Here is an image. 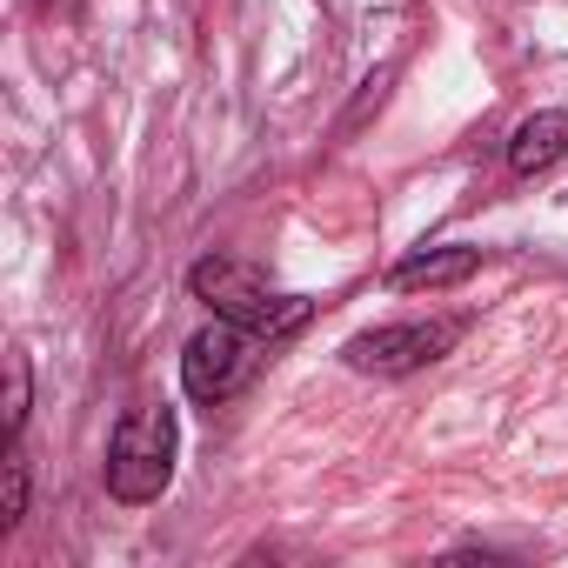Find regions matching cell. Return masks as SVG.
I'll list each match as a JSON object with an SVG mask.
<instances>
[{
    "mask_svg": "<svg viewBox=\"0 0 568 568\" xmlns=\"http://www.w3.org/2000/svg\"><path fill=\"white\" fill-rule=\"evenodd\" d=\"M561 154H568V114H555V108L528 114L515 128V141H508V168L515 174H548Z\"/></svg>",
    "mask_w": 568,
    "mask_h": 568,
    "instance_id": "obj_5",
    "label": "cell"
},
{
    "mask_svg": "<svg viewBox=\"0 0 568 568\" xmlns=\"http://www.w3.org/2000/svg\"><path fill=\"white\" fill-rule=\"evenodd\" d=\"M261 355H267L261 335H247V328H234V322L214 315V328H201V335L181 348V388H187L201 408H221V402H234V395L254 382Z\"/></svg>",
    "mask_w": 568,
    "mask_h": 568,
    "instance_id": "obj_3",
    "label": "cell"
},
{
    "mask_svg": "<svg viewBox=\"0 0 568 568\" xmlns=\"http://www.w3.org/2000/svg\"><path fill=\"white\" fill-rule=\"evenodd\" d=\"M28 515V455H21V435L0 455V535H14Z\"/></svg>",
    "mask_w": 568,
    "mask_h": 568,
    "instance_id": "obj_7",
    "label": "cell"
},
{
    "mask_svg": "<svg viewBox=\"0 0 568 568\" xmlns=\"http://www.w3.org/2000/svg\"><path fill=\"white\" fill-rule=\"evenodd\" d=\"M187 288H194V302H207L221 322H234V328H247V335H261V342H288V335L315 315V302L274 288L261 267H247V261H234V254L194 261Z\"/></svg>",
    "mask_w": 568,
    "mask_h": 568,
    "instance_id": "obj_1",
    "label": "cell"
},
{
    "mask_svg": "<svg viewBox=\"0 0 568 568\" xmlns=\"http://www.w3.org/2000/svg\"><path fill=\"white\" fill-rule=\"evenodd\" d=\"M21 422H28V355L14 348L8 355V442L21 435Z\"/></svg>",
    "mask_w": 568,
    "mask_h": 568,
    "instance_id": "obj_8",
    "label": "cell"
},
{
    "mask_svg": "<svg viewBox=\"0 0 568 568\" xmlns=\"http://www.w3.org/2000/svg\"><path fill=\"white\" fill-rule=\"evenodd\" d=\"M174 448H181V422H174L168 402L128 408L114 442H108V495L128 501V508L161 501L168 481H174Z\"/></svg>",
    "mask_w": 568,
    "mask_h": 568,
    "instance_id": "obj_2",
    "label": "cell"
},
{
    "mask_svg": "<svg viewBox=\"0 0 568 568\" xmlns=\"http://www.w3.org/2000/svg\"><path fill=\"white\" fill-rule=\"evenodd\" d=\"M481 267V247H428V254H408V261H395V288L408 295V288H462V281Z\"/></svg>",
    "mask_w": 568,
    "mask_h": 568,
    "instance_id": "obj_6",
    "label": "cell"
},
{
    "mask_svg": "<svg viewBox=\"0 0 568 568\" xmlns=\"http://www.w3.org/2000/svg\"><path fill=\"white\" fill-rule=\"evenodd\" d=\"M41 8H61V0H41Z\"/></svg>",
    "mask_w": 568,
    "mask_h": 568,
    "instance_id": "obj_9",
    "label": "cell"
},
{
    "mask_svg": "<svg viewBox=\"0 0 568 568\" xmlns=\"http://www.w3.org/2000/svg\"><path fill=\"white\" fill-rule=\"evenodd\" d=\"M462 342V322H395V328H368L348 342V362L362 375H415L428 362H442Z\"/></svg>",
    "mask_w": 568,
    "mask_h": 568,
    "instance_id": "obj_4",
    "label": "cell"
}]
</instances>
